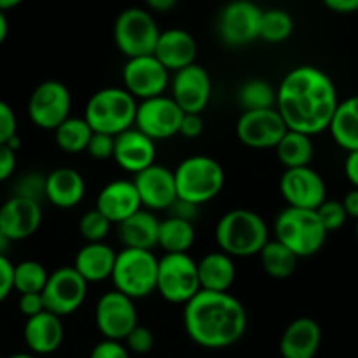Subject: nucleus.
<instances>
[{
    "label": "nucleus",
    "mask_w": 358,
    "mask_h": 358,
    "mask_svg": "<svg viewBox=\"0 0 358 358\" xmlns=\"http://www.w3.org/2000/svg\"><path fill=\"white\" fill-rule=\"evenodd\" d=\"M338 105L334 80L313 65L289 70L276 90L275 108L287 128L308 136L329 129Z\"/></svg>",
    "instance_id": "obj_1"
},
{
    "label": "nucleus",
    "mask_w": 358,
    "mask_h": 358,
    "mask_svg": "<svg viewBox=\"0 0 358 358\" xmlns=\"http://www.w3.org/2000/svg\"><path fill=\"white\" fill-rule=\"evenodd\" d=\"M248 317L229 292L199 290L184 304V329L189 339L208 350H222L243 338Z\"/></svg>",
    "instance_id": "obj_2"
},
{
    "label": "nucleus",
    "mask_w": 358,
    "mask_h": 358,
    "mask_svg": "<svg viewBox=\"0 0 358 358\" xmlns=\"http://www.w3.org/2000/svg\"><path fill=\"white\" fill-rule=\"evenodd\" d=\"M215 240L229 257L257 255L269 241L268 224L254 210H229L217 222Z\"/></svg>",
    "instance_id": "obj_3"
},
{
    "label": "nucleus",
    "mask_w": 358,
    "mask_h": 358,
    "mask_svg": "<svg viewBox=\"0 0 358 358\" xmlns=\"http://www.w3.org/2000/svg\"><path fill=\"white\" fill-rule=\"evenodd\" d=\"M136 100L124 87H103L91 94L84 110V121L93 133L117 136L135 126Z\"/></svg>",
    "instance_id": "obj_4"
},
{
    "label": "nucleus",
    "mask_w": 358,
    "mask_h": 358,
    "mask_svg": "<svg viewBox=\"0 0 358 358\" xmlns=\"http://www.w3.org/2000/svg\"><path fill=\"white\" fill-rule=\"evenodd\" d=\"M177 198L199 206L222 191L226 175L222 164L205 154L185 157L173 171Z\"/></svg>",
    "instance_id": "obj_5"
},
{
    "label": "nucleus",
    "mask_w": 358,
    "mask_h": 358,
    "mask_svg": "<svg viewBox=\"0 0 358 358\" xmlns=\"http://www.w3.org/2000/svg\"><path fill=\"white\" fill-rule=\"evenodd\" d=\"M276 241L285 245L297 259L318 254L327 240V231L322 226L315 210L287 206L275 219Z\"/></svg>",
    "instance_id": "obj_6"
},
{
    "label": "nucleus",
    "mask_w": 358,
    "mask_h": 358,
    "mask_svg": "<svg viewBox=\"0 0 358 358\" xmlns=\"http://www.w3.org/2000/svg\"><path fill=\"white\" fill-rule=\"evenodd\" d=\"M110 278L114 290L133 301L143 299L156 290L157 257L150 250L122 248L115 255Z\"/></svg>",
    "instance_id": "obj_7"
},
{
    "label": "nucleus",
    "mask_w": 358,
    "mask_h": 358,
    "mask_svg": "<svg viewBox=\"0 0 358 358\" xmlns=\"http://www.w3.org/2000/svg\"><path fill=\"white\" fill-rule=\"evenodd\" d=\"M159 34L154 16L142 7H128L115 17L114 42L128 59L152 55Z\"/></svg>",
    "instance_id": "obj_8"
},
{
    "label": "nucleus",
    "mask_w": 358,
    "mask_h": 358,
    "mask_svg": "<svg viewBox=\"0 0 358 358\" xmlns=\"http://www.w3.org/2000/svg\"><path fill=\"white\" fill-rule=\"evenodd\" d=\"M156 290L168 303H189L201 290L198 262L189 254H164L157 259Z\"/></svg>",
    "instance_id": "obj_9"
},
{
    "label": "nucleus",
    "mask_w": 358,
    "mask_h": 358,
    "mask_svg": "<svg viewBox=\"0 0 358 358\" xmlns=\"http://www.w3.org/2000/svg\"><path fill=\"white\" fill-rule=\"evenodd\" d=\"M87 285L90 283L72 266L58 268L48 276L41 292L45 311L59 318L76 313L86 301Z\"/></svg>",
    "instance_id": "obj_10"
},
{
    "label": "nucleus",
    "mask_w": 358,
    "mask_h": 358,
    "mask_svg": "<svg viewBox=\"0 0 358 358\" xmlns=\"http://www.w3.org/2000/svg\"><path fill=\"white\" fill-rule=\"evenodd\" d=\"M72 96L62 80L49 79L38 84L28 100V115L31 122L42 129L55 131L63 121L70 117Z\"/></svg>",
    "instance_id": "obj_11"
},
{
    "label": "nucleus",
    "mask_w": 358,
    "mask_h": 358,
    "mask_svg": "<svg viewBox=\"0 0 358 358\" xmlns=\"http://www.w3.org/2000/svg\"><path fill=\"white\" fill-rule=\"evenodd\" d=\"M94 324L108 341H124L126 336L138 325L135 301L117 290H108L98 299Z\"/></svg>",
    "instance_id": "obj_12"
},
{
    "label": "nucleus",
    "mask_w": 358,
    "mask_h": 358,
    "mask_svg": "<svg viewBox=\"0 0 358 358\" xmlns=\"http://www.w3.org/2000/svg\"><path fill=\"white\" fill-rule=\"evenodd\" d=\"M184 112L171 96H154L136 105L135 128L150 140L171 138L180 129Z\"/></svg>",
    "instance_id": "obj_13"
},
{
    "label": "nucleus",
    "mask_w": 358,
    "mask_h": 358,
    "mask_svg": "<svg viewBox=\"0 0 358 358\" xmlns=\"http://www.w3.org/2000/svg\"><path fill=\"white\" fill-rule=\"evenodd\" d=\"M262 10L248 0H234L227 3L219 14L217 30L224 44L231 48H243L259 38Z\"/></svg>",
    "instance_id": "obj_14"
},
{
    "label": "nucleus",
    "mask_w": 358,
    "mask_h": 358,
    "mask_svg": "<svg viewBox=\"0 0 358 358\" xmlns=\"http://www.w3.org/2000/svg\"><path fill=\"white\" fill-rule=\"evenodd\" d=\"M122 83L124 90L135 100L136 98L147 100L164 93L170 83V76L154 55L138 56V58L126 59L122 66Z\"/></svg>",
    "instance_id": "obj_15"
},
{
    "label": "nucleus",
    "mask_w": 358,
    "mask_h": 358,
    "mask_svg": "<svg viewBox=\"0 0 358 358\" xmlns=\"http://www.w3.org/2000/svg\"><path fill=\"white\" fill-rule=\"evenodd\" d=\"M287 124L276 108L247 110L236 122V135L252 149H275L287 133Z\"/></svg>",
    "instance_id": "obj_16"
},
{
    "label": "nucleus",
    "mask_w": 358,
    "mask_h": 358,
    "mask_svg": "<svg viewBox=\"0 0 358 358\" xmlns=\"http://www.w3.org/2000/svg\"><path fill=\"white\" fill-rule=\"evenodd\" d=\"M280 192L292 208L317 210L327 199L325 182L313 168H289L280 178Z\"/></svg>",
    "instance_id": "obj_17"
},
{
    "label": "nucleus",
    "mask_w": 358,
    "mask_h": 358,
    "mask_svg": "<svg viewBox=\"0 0 358 358\" xmlns=\"http://www.w3.org/2000/svg\"><path fill=\"white\" fill-rule=\"evenodd\" d=\"M212 96L208 72L198 63L175 72L171 79V98L184 114H201Z\"/></svg>",
    "instance_id": "obj_18"
},
{
    "label": "nucleus",
    "mask_w": 358,
    "mask_h": 358,
    "mask_svg": "<svg viewBox=\"0 0 358 358\" xmlns=\"http://www.w3.org/2000/svg\"><path fill=\"white\" fill-rule=\"evenodd\" d=\"M42 224V206L31 199L10 196L0 206V233L13 243L30 238Z\"/></svg>",
    "instance_id": "obj_19"
},
{
    "label": "nucleus",
    "mask_w": 358,
    "mask_h": 358,
    "mask_svg": "<svg viewBox=\"0 0 358 358\" xmlns=\"http://www.w3.org/2000/svg\"><path fill=\"white\" fill-rule=\"evenodd\" d=\"M142 206L149 210H168L177 199L173 171L154 163L133 178Z\"/></svg>",
    "instance_id": "obj_20"
},
{
    "label": "nucleus",
    "mask_w": 358,
    "mask_h": 358,
    "mask_svg": "<svg viewBox=\"0 0 358 358\" xmlns=\"http://www.w3.org/2000/svg\"><path fill=\"white\" fill-rule=\"evenodd\" d=\"M112 157H114L119 166L136 175L154 164V161H156V143L133 126V128L114 136V154H112Z\"/></svg>",
    "instance_id": "obj_21"
},
{
    "label": "nucleus",
    "mask_w": 358,
    "mask_h": 358,
    "mask_svg": "<svg viewBox=\"0 0 358 358\" xmlns=\"http://www.w3.org/2000/svg\"><path fill=\"white\" fill-rule=\"evenodd\" d=\"M94 208L108 219L110 224H119L129 215L142 210V203H140L138 192H136L135 185L131 180H117L108 182L103 185L96 198V206Z\"/></svg>",
    "instance_id": "obj_22"
},
{
    "label": "nucleus",
    "mask_w": 358,
    "mask_h": 358,
    "mask_svg": "<svg viewBox=\"0 0 358 358\" xmlns=\"http://www.w3.org/2000/svg\"><path fill=\"white\" fill-rule=\"evenodd\" d=\"M152 55L159 59L164 69L178 72V70L196 63L198 44L191 31L184 30V28H168V30L161 31L157 37Z\"/></svg>",
    "instance_id": "obj_23"
},
{
    "label": "nucleus",
    "mask_w": 358,
    "mask_h": 358,
    "mask_svg": "<svg viewBox=\"0 0 358 358\" xmlns=\"http://www.w3.org/2000/svg\"><path fill=\"white\" fill-rule=\"evenodd\" d=\"M322 343V329L310 317L296 318L287 325L280 339V353L283 358H315Z\"/></svg>",
    "instance_id": "obj_24"
},
{
    "label": "nucleus",
    "mask_w": 358,
    "mask_h": 358,
    "mask_svg": "<svg viewBox=\"0 0 358 358\" xmlns=\"http://www.w3.org/2000/svg\"><path fill=\"white\" fill-rule=\"evenodd\" d=\"M23 338L34 355H51L62 346L65 338V327L62 318L49 311L27 318L23 327Z\"/></svg>",
    "instance_id": "obj_25"
},
{
    "label": "nucleus",
    "mask_w": 358,
    "mask_h": 358,
    "mask_svg": "<svg viewBox=\"0 0 358 358\" xmlns=\"http://www.w3.org/2000/svg\"><path fill=\"white\" fill-rule=\"evenodd\" d=\"M86 194L84 177L73 168H56L45 175V199L58 208H73Z\"/></svg>",
    "instance_id": "obj_26"
},
{
    "label": "nucleus",
    "mask_w": 358,
    "mask_h": 358,
    "mask_svg": "<svg viewBox=\"0 0 358 358\" xmlns=\"http://www.w3.org/2000/svg\"><path fill=\"white\" fill-rule=\"evenodd\" d=\"M117 252L107 245L101 243H86L79 248L72 268L86 280L87 283H98L110 278L112 269L115 264Z\"/></svg>",
    "instance_id": "obj_27"
},
{
    "label": "nucleus",
    "mask_w": 358,
    "mask_h": 358,
    "mask_svg": "<svg viewBox=\"0 0 358 358\" xmlns=\"http://www.w3.org/2000/svg\"><path fill=\"white\" fill-rule=\"evenodd\" d=\"M159 220L150 210H138L117 224V236L124 248L152 250L157 245Z\"/></svg>",
    "instance_id": "obj_28"
},
{
    "label": "nucleus",
    "mask_w": 358,
    "mask_h": 358,
    "mask_svg": "<svg viewBox=\"0 0 358 358\" xmlns=\"http://www.w3.org/2000/svg\"><path fill=\"white\" fill-rule=\"evenodd\" d=\"M198 276L201 290L227 292L236 280V266L224 252H210L198 262Z\"/></svg>",
    "instance_id": "obj_29"
},
{
    "label": "nucleus",
    "mask_w": 358,
    "mask_h": 358,
    "mask_svg": "<svg viewBox=\"0 0 358 358\" xmlns=\"http://www.w3.org/2000/svg\"><path fill=\"white\" fill-rule=\"evenodd\" d=\"M329 129L343 149L348 152L358 150V94L339 101Z\"/></svg>",
    "instance_id": "obj_30"
},
{
    "label": "nucleus",
    "mask_w": 358,
    "mask_h": 358,
    "mask_svg": "<svg viewBox=\"0 0 358 358\" xmlns=\"http://www.w3.org/2000/svg\"><path fill=\"white\" fill-rule=\"evenodd\" d=\"M194 240L196 231L192 222L175 219V217L159 220L157 245L164 248L166 254H187L189 248L194 245Z\"/></svg>",
    "instance_id": "obj_31"
},
{
    "label": "nucleus",
    "mask_w": 358,
    "mask_h": 358,
    "mask_svg": "<svg viewBox=\"0 0 358 358\" xmlns=\"http://www.w3.org/2000/svg\"><path fill=\"white\" fill-rule=\"evenodd\" d=\"M275 149L280 163L283 166H287V170L289 168L308 166L315 152L311 136L299 131H292V129H287V133L283 135V138L280 140Z\"/></svg>",
    "instance_id": "obj_32"
},
{
    "label": "nucleus",
    "mask_w": 358,
    "mask_h": 358,
    "mask_svg": "<svg viewBox=\"0 0 358 358\" xmlns=\"http://www.w3.org/2000/svg\"><path fill=\"white\" fill-rule=\"evenodd\" d=\"M261 264L264 271L275 280H285L294 275L299 259L280 241L269 240L261 252Z\"/></svg>",
    "instance_id": "obj_33"
},
{
    "label": "nucleus",
    "mask_w": 358,
    "mask_h": 358,
    "mask_svg": "<svg viewBox=\"0 0 358 358\" xmlns=\"http://www.w3.org/2000/svg\"><path fill=\"white\" fill-rule=\"evenodd\" d=\"M91 135H93V131L84 121V117H69L55 129V140L58 147L70 154L86 150Z\"/></svg>",
    "instance_id": "obj_34"
},
{
    "label": "nucleus",
    "mask_w": 358,
    "mask_h": 358,
    "mask_svg": "<svg viewBox=\"0 0 358 358\" xmlns=\"http://www.w3.org/2000/svg\"><path fill=\"white\" fill-rule=\"evenodd\" d=\"M238 100H240L245 112L275 108L276 91L268 80L250 79L240 87V91H238Z\"/></svg>",
    "instance_id": "obj_35"
},
{
    "label": "nucleus",
    "mask_w": 358,
    "mask_h": 358,
    "mask_svg": "<svg viewBox=\"0 0 358 358\" xmlns=\"http://www.w3.org/2000/svg\"><path fill=\"white\" fill-rule=\"evenodd\" d=\"M294 31V20L287 10L268 9L262 10L261 27H259V38L271 44L287 41Z\"/></svg>",
    "instance_id": "obj_36"
},
{
    "label": "nucleus",
    "mask_w": 358,
    "mask_h": 358,
    "mask_svg": "<svg viewBox=\"0 0 358 358\" xmlns=\"http://www.w3.org/2000/svg\"><path fill=\"white\" fill-rule=\"evenodd\" d=\"M49 273L44 266L37 261H21L20 264H14L13 282L14 290L21 294H41L48 282Z\"/></svg>",
    "instance_id": "obj_37"
},
{
    "label": "nucleus",
    "mask_w": 358,
    "mask_h": 358,
    "mask_svg": "<svg viewBox=\"0 0 358 358\" xmlns=\"http://www.w3.org/2000/svg\"><path fill=\"white\" fill-rule=\"evenodd\" d=\"M112 224L96 208L84 213L79 220V233L86 243H101L107 238Z\"/></svg>",
    "instance_id": "obj_38"
},
{
    "label": "nucleus",
    "mask_w": 358,
    "mask_h": 358,
    "mask_svg": "<svg viewBox=\"0 0 358 358\" xmlns=\"http://www.w3.org/2000/svg\"><path fill=\"white\" fill-rule=\"evenodd\" d=\"M13 196L31 199V201L41 205L45 199V175L35 173V171L23 175V177L17 180Z\"/></svg>",
    "instance_id": "obj_39"
},
{
    "label": "nucleus",
    "mask_w": 358,
    "mask_h": 358,
    "mask_svg": "<svg viewBox=\"0 0 358 358\" xmlns=\"http://www.w3.org/2000/svg\"><path fill=\"white\" fill-rule=\"evenodd\" d=\"M315 212H317L318 219H320L322 226H324V229L327 231V233L341 229V227L345 226L346 219H348L343 203L334 201V199H325Z\"/></svg>",
    "instance_id": "obj_40"
},
{
    "label": "nucleus",
    "mask_w": 358,
    "mask_h": 358,
    "mask_svg": "<svg viewBox=\"0 0 358 358\" xmlns=\"http://www.w3.org/2000/svg\"><path fill=\"white\" fill-rule=\"evenodd\" d=\"M126 350L136 353V355H147L154 348V334L150 329L143 325H136L128 336H126Z\"/></svg>",
    "instance_id": "obj_41"
},
{
    "label": "nucleus",
    "mask_w": 358,
    "mask_h": 358,
    "mask_svg": "<svg viewBox=\"0 0 358 358\" xmlns=\"http://www.w3.org/2000/svg\"><path fill=\"white\" fill-rule=\"evenodd\" d=\"M86 150L93 159H108L114 154V136L103 135V133H93Z\"/></svg>",
    "instance_id": "obj_42"
},
{
    "label": "nucleus",
    "mask_w": 358,
    "mask_h": 358,
    "mask_svg": "<svg viewBox=\"0 0 358 358\" xmlns=\"http://www.w3.org/2000/svg\"><path fill=\"white\" fill-rule=\"evenodd\" d=\"M17 135V119L13 107L7 101L0 100V145L9 142Z\"/></svg>",
    "instance_id": "obj_43"
},
{
    "label": "nucleus",
    "mask_w": 358,
    "mask_h": 358,
    "mask_svg": "<svg viewBox=\"0 0 358 358\" xmlns=\"http://www.w3.org/2000/svg\"><path fill=\"white\" fill-rule=\"evenodd\" d=\"M90 358H129V352L121 341H108L103 339L91 350Z\"/></svg>",
    "instance_id": "obj_44"
},
{
    "label": "nucleus",
    "mask_w": 358,
    "mask_h": 358,
    "mask_svg": "<svg viewBox=\"0 0 358 358\" xmlns=\"http://www.w3.org/2000/svg\"><path fill=\"white\" fill-rule=\"evenodd\" d=\"M14 264L9 261L7 255H0V303L9 297V294L14 290L13 282Z\"/></svg>",
    "instance_id": "obj_45"
},
{
    "label": "nucleus",
    "mask_w": 358,
    "mask_h": 358,
    "mask_svg": "<svg viewBox=\"0 0 358 358\" xmlns=\"http://www.w3.org/2000/svg\"><path fill=\"white\" fill-rule=\"evenodd\" d=\"M17 308L27 318H31L45 311L41 294H21L20 301H17Z\"/></svg>",
    "instance_id": "obj_46"
},
{
    "label": "nucleus",
    "mask_w": 358,
    "mask_h": 358,
    "mask_svg": "<svg viewBox=\"0 0 358 358\" xmlns=\"http://www.w3.org/2000/svg\"><path fill=\"white\" fill-rule=\"evenodd\" d=\"M203 128L205 126H203L201 114H184L178 133L185 138H196V136L201 135Z\"/></svg>",
    "instance_id": "obj_47"
},
{
    "label": "nucleus",
    "mask_w": 358,
    "mask_h": 358,
    "mask_svg": "<svg viewBox=\"0 0 358 358\" xmlns=\"http://www.w3.org/2000/svg\"><path fill=\"white\" fill-rule=\"evenodd\" d=\"M16 170V152L7 143L0 145V182H6Z\"/></svg>",
    "instance_id": "obj_48"
},
{
    "label": "nucleus",
    "mask_w": 358,
    "mask_h": 358,
    "mask_svg": "<svg viewBox=\"0 0 358 358\" xmlns=\"http://www.w3.org/2000/svg\"><path fill=\"white\" fill-rule=\"evenodd\" d=\"M168 210H170V217H175V219H180V220H187V222H192V220L198 217V206L178 198L175 199L173 205H171Z\"/></svg>",
    "instance_id": "obj_49"
},
{
    "label": "nucleus",
    "mask_w": 358,
    "mask_h": 358,
    "mask_svg": "<svg viewBox=\"0 0 358 358\" xmlns=\"http://www.w3.org/2000/svg\"><path fill=\"white\" fill-rule=\"evenodd\" d=\"M325 7L338 14H353L358 10V0H325Z\"/></svg>",
    "instance_id": "obj_50"
},
{
    "label": "nucleus",
    "mask_w": 358,
    "mask_h": 358,
    "mask_svg": "<svg viewBox=\"0 0 358 358\" xmlns=\"http://www.w3.org/2000/svg\"><path fill=\"white\" fill-rule=\"evenodd\" d=\"M345 173H346V178L352 182L353 187L358 189V150L348 152V156H346Z\"/></svg>",
    "instance_id": "obj_51"
},
{
    "label": "nucleus",
    "mask_w": 358,
    "mask_h": 358,
    "mask_svg": "<svg viewBox=\"0 0 358 358\" xmlns=\"http://www.w3.org/2000/svg\"><path fill=\"white\" fill-rule=\"evenodd\" d=\"M343 206H345V212L348 217L358 220V189L346 192L345 199H343Z\"/></svg>",
    "instance_id": "obj_52"
},
{
    "label": "nucleus",
    "mask_w": 358,
    "mask_h": 358,
    "mask_svg": "<svg viewBox=\"0 0 358 358\" xmlns=\"http://www.w3.org/2000/svg\"><path fill=\"white\" fill-rule=\"evenodd\" d=\"M147 6H149L150 10H164L166 13V10L173 9L177 6V2L175 0H149Z\"/></svg>",
    "instance_id": "obj_53"
},
{
    "label": "nucleus",
    "mask_w": 358,
    "mask_h": 358,
    "mask_svg": "<svg viewBox=\"0 0 358 358\" xmlns=\"http://www.w3.org/2000/svg\"><path fill=\"white\" fill-rule=\"evenodd\" d=\"M9 34V21H7V14L0 13V44L7 38Z\"/></svg>",
    "instance_id": "obj_54"
},
{
    "label": "nucleus",
    "mask_w": 358,
    "mask_h": 358,
    "mask_svg": "<svg viewBox=\"0 0 358 358\" xmlns=\"http://www.w3.org/2000/svg\"><path fill=\"white\" fill-rule=\"evenodd\" d=\"M20 3V0H0V13L7 14V10L14 9V7H17Z\"/></svg>",
    "instance_id": "obj_55"
},
{
    "label": "nucleus",
    "mask_w": 358,
    "mask_h": 358,
    "mask_svg": "<svg viewBox=\"0 0 358 358\" xmlns=\"http://www.w3.org/2000/svg\"><path fill=\"white\" fill-rule=\"evenodd\" d=\"M10 247V241L7 240L6 236H3L2 233H0V255H7V250H9Z\"/></svg>",
    "instance_id": "obj_56"
},
{
    "label": "nucleus",
    "mask_w": 358,
    "mask_h": 358,
    "mask_svg": "<svg viewBox=\"0 0 358 358\" xmlns=\"http://www.w3.org/2000/svg\"><path fill=\"white\" fill-rule=\"evenodd\" d=\"M7 358H35V357L30 355V353H16V355H10Z\"/></svg>",
    "instance_id": "obj_57"
},
{
    "label": "nucleus",
    "mask_w": 358,
    "mask_h": 358,
    "mask_svg": "<svg viewBox=\"0 0 358 358\" xmlns=\"http://www.w3.org/2000/svg\"><path fill=\"white\" fill-rule=\"evenodd\" d=\"M357 240H358V220H357Z\"/></svg>",
    "instance_id": "obj_58"
},
{
    "label": "nucleus",
    "mask_w": 358,
    "mask_h": 358,
    "mask_svg": "<svg viewBox=\"0 0 358 358\" xmlns=\"http://www.w3.org/2000/svg\"><path fill=\"white\" fill-rule=\"evenodd\" d=\"M0 358H2V357H0Z\"/></svg>",
    "instance_id": "obj_59"
}]
</instances>
